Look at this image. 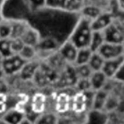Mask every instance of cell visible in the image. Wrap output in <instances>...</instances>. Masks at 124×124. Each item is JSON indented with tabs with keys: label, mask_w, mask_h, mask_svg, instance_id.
Here are the masks:
<instances>
[{
	"label": "cell",
	"mask_w": 124,
	"mask_h": 124,
	"mask_svg": "<svg viewBox=\"0 0 124 124\" xmlns=\"http://www.w3.org/2000/svg\"><path fill=\"white\" fill-rule=\"evenodd\" d=\"M92 32L91 20L81 16L68 39L78 49L89 47Z\"/></svg>",
	"instance_id": "1"
},
{
	"label": "cell",
	"mask_w": 124,
	"mask_h": 124,
	"mask_svg": "<svg viewBox=\"0 0 124 124\" xmlns=\"http://www.w3.org/2000/svg\"><path fill=\"white\" fill-rule=\"evenodd\" d=\"M105 41L113 44H124V31L122 24L115 18L105 30L102 31Z\"/></svg>",
	"instance_id": "2"
},
{
	"label": "cell",
	"mask_w": 124,
	"mask_h": 124,
	"mask_svg": "<svg viewBox=\"0 0 124 124\" xmlns=\"http://www.w3.org/2000/svg\"><path fill=\"white\" fill-rule=\"evenodd\" d=\"M26 61H25L18 54H14L11 56L4 57L1 69L5 76H12L21 70Z\"/></svg>",
	"instance_id": "3"
},
{
	"label": "cell",
	"mask_w": 124,
	"mask_h": 124,
	"mask_svg": "<svg viewBox=\"0 0 124 124\" xmlns=\"http://www.w3.org/2000/svg\"><path fill=\"white\" fill-rule=\"evenodd\" d=\"M105 60H110L124 56V44L105 42L97 52Z\"/></svg>",
	"instance_id": "4"
},
{
	"label": "cell",
	"mask_w": 124,
	"mask_h": 124,
	"mask_svg": "<svg viewBox=\"0 0 124 124\" xmlns=\"http://www.w3.org/2000/svg\"><path fill=\"white\" fill-rule=\"evenodd\" d=\"M124 62V56L105 60L104 65L102 68V71L104 73V74L107 76L108 79H112L117 75V73L122 68Z\"/></svg>",
	"instance_id": "5"
},
{
	"label": "cell",
	"mask_w": 124,
	"mask_h": 124,
	"mask_svg": "<svg viewBox=\"0 0 124 124\" xmlns=\"http://www.w3.org/2000/svg\"><path fill=\"white\" fill-rule=\"evenodd\" d=\"M78 50V49L69 39H68L60 46V47H59L57 52L62 59H63L67 63L73 65Z\"/></svg>",
	"instance_id": "6"
},
{
	"label": "cell",
	"mask_w": 124,
	"mask_h": 124,
	"mask_svg": "<svg viewBox=\"0 0 124 124\" xmlns=\"http://www.w3.org/2000/svg\"><path fill=\"white\" fill-rule=\"evenodd\" d=\"M113 16L107 10L103 11L99 16L91 21L93 31H102L113 21Z\"/></svg>",
	"instance_id": "7"
},
{
	"label": "cell",
	"mask_w": 124,
	"mask_h": 124,
	"mask_svg": "<svg viewBox=\"0 0 124 124\" xmlns=\"http://www.w3.org/2000/svg\"><path fill=\"white\" fill-rule=\"evenodd\" d=\"M58 43L54 39L49 37L44 39H41L38 45L36 46L37 56L43 53L47 55H49V54H53L56 52V50L58 51Z\"/></svg>",
	"instance_id": "8"
},
{
	"label": "cell",
	"mask_w": 124,
	"mask_h": 124,
	"mask_svg": "<svg viewBox=\"0 0 124 124\" xmlns=\"http://www.w3.org/2000/svg\"><path fill=\"white\" fill-rule=\"evenodd\" d=\"M71 108L76 113H82L89 106V97L86 92H78L70 101Z\"/></svg>",
	"instance_id": "9"
},
{
	"label": "cell",
	"mask_w": 124,
	"mask_h": 124,
	"mask_svg": "<svg viewBox=\"0 0 124 124\" xmlns=\"http://www.w3.org/2000/svg\"><path fill=\"white\" fill-rule=\"evenodd\" d=\"M20 39L25 45L31 46L36 48L41 39V37L39 31L36 28L29 25L20 37Z\"/></svg>",
	"instance_id": "10"
},
{
	"label": "cell",
	"mask_w": 124,
	"mask_h": 124,
	"mask_svg": "<svg viewBox=\"0 0 124 124\" xmlns=\"http://www.w3.org/2000/svg\"><path fill=\"white\" fill-rule=\"evenodd\" d=\"M108 78L102 70L94 71L89 77L91 87L93 91H98L104 89Z\"/></svg>",
	"instance_id": "11"
},
{
	"label": "cell",
	"mask_w": 124,
	"mask_h": 124,
	"mask_svg": "<svg viewBox=\"0 0 124 124\" xmlns=\"http://www.w3.org/2000/svg\"><path fill=\"white\" fill-rule=\"evenodd\" d=\"M39 68V63L35 59L31 61L26 62L19 73L23 80H31L35 76Z\"/></svg>",
	"instance_id": "12"
},
{
	"label": "cell",
	"mask_w": 124,
	"mask_h": 124,
	"mask_svg": "<svg viewBox=\"0 0 124 124\" xmlns=\"http://www.w3.org/2000/svg\"><path fill=\"white\" fill-rule=\"evenodd\" d=\"M103 11H105L100 7L95 5L92 3L86 4L84 5L82 9H81V16L89 19V20H93L97 16H99Z\"/></svg>",
	"instance_id": "13"
},
{
	"label": "cell",
	"mask_w": 124,
	"mask_h": 124,
	"mask_svg": "<svg viewBox=\"0 0 124 124\" xmlns=\"http://www.w3.org/2000/svg\"><path fill=\"white\" fill-rule=\"evenodd\" d=\"M108 96H109V93L104 89L98 91H95L93 96L92 109L100 110H104Z\"/></svg>",
	"instance_id": "14"
},
{
	"label": "cell",
	"mask_w": 124,
	"mask_h": 124,
	"mask_svg": "<svg viewBox=\"0 0 124 124\" xmlns=\"http://www.w3.org/2000/svg\"><path fill=\"white\" fill-rule=\"evenodd\" d=\"M70 97L66 92L60 93L56 99L55 108L57 113H65L68 112L70 108Z\"/></svg>",
	"instance_id": "15"
},
{
	"label": "cell",
	"mask_w": 124,
	"mask_h": 124,
	"mask_svg": "<svg viewBox=\"0 0 124 124\" xmlns=\"http://www.w3.org/2000/svg\"><path fill=\"white\" fill-rule=\"evenodd\" d=\"M46 97L42 93H36L31 101V110L36 114H41L46 108Z\"/></svg>",
	"instance_id": "16"
},
{
	"label": "cell",
	"mask_w": 124,
	"mask_h": 124,
	"mask_svg": "<svg viewBox=\"0 0 124 124\" xmlns=\"http://www.w3.org/2000/svg\"><path fill=\"white\" fill-rule=\"evenodd\" d=\"M30 25L24 20L12 21V33L10 39H20Z\"/></svg>",
	"instance_id": "17"
},
{
	"label": "cell",
	"mask_w": 124,
	"mask_h": 124,
	"mask_svg": "<svg viewBox=\"0 0 124 124\" xmlns=\"http://www.w3.org/2000/svg\"><path fill=\"white\" fill-rule=\"evenodd\" d=\"M92 53H93V52L89 49V47L78 49L73 65H80L88 64Z\"/></svg>",
	"instance_id": "18"
},
{
	"label": "cell",
	"mask_w": 124,
	"mask_h": 124,
	"mask_svg": "<svg viewBox=\"0 0 124 124\" xmlns=\"http://www.w3.org/2000/svg\"><path fill=\"white\" fill-rule=\"evenodd\" d=\"M105 42L102 31H93L89 47L93 52H97Z\"/></svg>",
	"instance_id": "19"
},
{
	"label": "cell",
	"mask_w": 124,
	"mask_h": 124,
	"mask_svg": "<svg viewBox=\"0 0 124 124\" xmlns=\"http://www.w3.org/2000/svg\"><path fill=\"white\" fill-rule=\"evenodd\" d=\"M105 60L102 57V56L97 52H93L88 65L92 70V71H99L102 70V66L104 65Z\"/></svg>",
	"instance_id": "20"
},
{
	"label": "cell",
	"mask_w": 124,
	"mask_h": 124,
	"mask_svg": "<svg viewBox=\"0 0 124 124\" xmlns=\"http://www.w3.org/2000/svg\"><path fill=\"white\" fill-rule=\"evenodd\" d=\"M18 54L26 62L31 61L37 57L36 48L28 45H24Z\"/></svg>",
	"instance_id": "21"
},
{
	"label": "cell",
	"mask_w": 124,
	"mask_h": 124,
	"mask_svg": "<svg viewBox=\"0 0 124 124\" xmlns=\"http://www.w3.org/2000/svg\"><path fill=\"white\" fill-rule=\"evenodd\" d=\"M23 118V115L19 110H12L5 114L4 116V120L5 122L9 124H20Z\"/></svg>",
	"instance_id": "22"
},
{
	"label": "cell",
	"mask_w": 124,
	"mask_h": 124,
	"mask_svg": "<svg viewBox=\"0 0 124 124\" xmlns=\"http://www.w3.org/2000/svg\"><path fill=\"white\" fill-rule=\"evenodd\" d=\"M74 70L77 78H89L90 76L93 73L92 70L88 64L80 65H73Z\"/></svg>",
	"instance_id": "23"
},
{
	"label": "cell",
	"mask_w": 124,
	"mask_h": 124,
	"mask_svg": "<svg viewBox=\"0 0 124 124\" xmlns=\"http://www.w3.org/2000/svg\"><path fill=\"white\" fill-rule=\"evenodd\" d=\"M12 33V20L4 18L0 22V39L10 38Z\"/></svg>",
	"instance_id": "24"
},
{
	"label": "cell",
	"mask_w": 124,
	"mask_h": 124,
	"mask_svg": "<svg viewBox=\"0 0 124 124\" xmlns=\"http://www.w3.org/2000/svg\"><path fill=\"white\" fill-rule=\"evenodd\" d=\"M0 53L4 57H7L14 54L11 48L10 38L0 39Z\"/></svg>",
	"instance_id": "25"
},
{
	"label": "cell",
	"mask_w": 124,
	"mask_h": 124,
	"mask_svg": "<svg viewBox=\"0 0 124 124\" xmlns=\"http://www.w3.org/2000/svg\"><path fill=\"white\" fill-rule=\"evenodd\" d=\"M58 121V118L54 113H41L39 115V118L36 119V124H57Z\"/></svg>",
	"instance_id": "26"
},
{
	"label": "cell",
	"mask_w": 124,
	"mask_h": 124,
	"mask_svg": "<svg viewBox=\"0 0 124 124\" xmlns=\"http://www.w3.org/2000/svg\"><path fill=\"white\" fill-rule=\"evenodd\" d=\"M67 5V0H45L44 7L54 9L65 10Z\"/></svg>",
	"instance_id": "27"
},
{
	"label": "cell",
	"mask_w": 124,
	"mask_h": 124,
	"mask_svg": "<svg viewBox=\"0 0 124 124\" xmlns=\"http://www.w3.org/2000/svg\"><path fill=\"white\" fill-rule=\"evenodd\" d=\"M76 86L78 90V92H87L89 90H92L91 87V84L89 78H78Z\"/></svg>",
	"instance_id": "28"
},
{
	"label": "cell",
	"mask_w": 124,
	"mask_h": 124,
	"mask_svg": "<svg viewBox=\"0 0 124 124\" xmlns=\"http://www.w3.org/2000/svg\"><path fill=\"white\" fill-rule=\"evenodd\" d=\"M11 39V48L14 54H18L25 45L20 39Z\"/></svg>",
	"instance_id": "29"
},
{
	"label": "cell",
	"mask_w": 124,
	"mask_h": 124,
	"mask_svg": "<svg viewBox=\"0 0 124 124\" xmlns=\"http://www.w3.org/2000/svg\"><path fill=\"white\" fill-rule=\"evenodd\" d=\"M31 6L34 9H39L44 7L45 0H27Z\"/></svg>",
	"instance_id": "30"
},
{
	"label": "cell",
	"mask_w": 124,
	"mask_h": 124,
	"mask_svg": "<svg viewBox=\"0 0 124 124\" xmlns=\"http://www.w3.org/2000/svg\"><path fill=\"white\" fill-rule=\"evenodd\" d=\"M6 0H0V12L2 11V8H3V6L5 3Z\"/></svg>",
	"instance_id": "31"
},
{
	"label": "cell",
	"mask_w": 124,
	"mask_h": 124,
	"mask_svg": "<svg viewBox=\"0 0 124 124\" xmlns=\"http://www.w3.org/2000/svg\"><path fill=\"white\" fill-rule=\"evenodd\" d=\"M4 76H5L4 73V71L2 70V69H1V68H0V79L3 78H4Z\"/></svg>",
	"instance_id": "32"
},
{
	"label": "cell",
	"mask_w": 124,
	"mask_h": 124,
	"mask_svg": "<svg viewBox=\"0 0 124 124\" xmlns=\"http://www.w3.org/2000/svg\"><path fill=\"white\" fill-rule=\"evenodd\" d=\"M4 60V57L1 55V54L0 53V68H1V65H2V62Z\"/></svg>",
	"instance_id": "33"
},
{
	"label": "cell",
	"mask_w": 124,
	"mask_h": 124,
	"mask_svg": "<svg viewBox=\"0 0 124 124\" xmlns=\"http://www.w3.org/2000/svg\"><path fill=\"white\" fill-rule=\"evenodd\" d=\"M3 19H4V17H3V15H2L1 12H0V22H1Z\"/></svg>",
	"instance_id": "34"
},
{
	"label": "cell",
	"mask_w": 124,
	"mask_h": 124,
	"mask_svg": "<svg viewBox=\"0 0 124 124\" xmlns=\"http://www.w3.org/2000/svg\"><path fill=\"white\" fill-rule=\"evenodd\" d=\"M85 1H89V0H84Z\"/></svg>",
	"instance_id": "35"
}]
</instances>
